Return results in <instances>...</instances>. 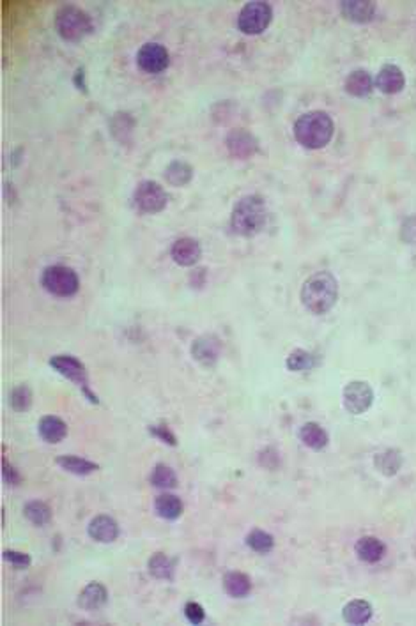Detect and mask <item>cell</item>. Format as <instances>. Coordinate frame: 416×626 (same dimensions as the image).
Here are the masks:
<instances>
[{
    "label": "cell",
    "mask_w": 416,
    "mask_h": 626,
    "mask_svg": "<svg viewBox=\"0 0 416 626\" xmlns=\"http://www.w3.org/2000/svg\"><path fill=\"white\" fill-rule=\"evenodd\" d=\"M339 298V284L329 271H319L305 280L301 287V301L308 312L322 315L335 306Z\"/></svg>",
    "instance_id": "6da1fadb"
},
{
    "label": "cell",
    "mask_w": 416,
    "mask_h": 626,
    "mask_svg": "<svg viewBox=\"0 0 416 626\" xmlns=\"http://www.w3.org/2000/svg\"><path fill=\"white\" fill-rule=\"evenodd\" d=\"M268 221L266 203L261 196L250 195L239 200L231 214L232 230L243 237L257 235L264 228Z\"/></svg>",
    "instance_id": "7a4b0ae2"
},
{
    "label": "cell",
    "mask_w": 416,
    "mask_h": 626,
    "mask_svg": "<svg viewBox=\"0 0 416 626\" xmlns=\"http://www.w3.org/2000/svg\"><path fill=\"white\" fill-rule=\"evenodd\" d=\"M333 121L326 112H308L294 124V137L303 147L322 149L333 137Z\"/></svg>",
    "instance_id": "3957f363"
},
{
    "label": "cell",
    "mask_w": 416,
    "mask_h": 626,
    "mask_svg": "<svg viewBox=\"0 0 416 626\" xmlns=\"http://www.w3.org/2000/svg\"><path fill=\"white\" fill-rule=\"evenodd\" d=\"M55 27L67 41H78L92 30V21L87 13L75 6H64L55 16Z\"/></svg>",
    "instance_id": "277c9868"
},
{
    "label": "cell",
    "mask_w": 416,
    "mask_h": 626,
    "mask_svg": "<svg viewBox=\"0 0 416 626\" xmlns=\"http://www.w3.org/2000/svg\"><path fill=\"white\" fill-rule=\"evenodd\" d=\"M41 284L50 294L57 298H70L80 289L78 274L67 266H50L43 271Z\"/></svg>",
    "instance_id": "5b68a950"
},
{
    "label": "cell",
    "mask_w": 416,
    "mask_h": 626,
    "mask_svg": "<svg viewBox=\"0 0 416 626\" xmlns=\"http://www.w3.org/2000/svg\"><path fill=\"white\" fill-rule=\"evenodd\" d=\"M271 16H273V11H271L270 4L266 2H250L246 4L241 9L238 18V27L239 30L245 32V34H261L268 28V25L271 23Z\"/></svg>",
    "instance_id": "8992f818"
},
{
    "label": "cell",
    "mask_w": 416,
    "mask_h": 626,
    "mask_svg": "<svg viewBox=\"0 0 416 626\" xmlns=\"http://www.w3.org/2000/svg\"><path fill=\"white\" fill-rule=\"evenodd\" d=\"M167 191L154 181H142L133 193V203L143 214L160 213L167 207Z\"/></svg>",
    "instance_id": "52a82bcc"
},
{
    "label": "cell",
    "mask_w": 416,
    "mask_h": 626,
    "mask_svg": "<svg viewBox=\"0 0 416 626\" xmlns=\"http://www.w3.org/2000/svg\"><path fill=\"white\" fill-rule=\"evenodd\" d=\"M50 367L55 371H59L60 375H64L66 379H70L73 384L80 386L82 391L85 393L89 400H92L94 403H98V398L91 393L89 389V379H87V370H85L84 364L78 359H75L73 356H66V354H60V356H53L50 359Z\"/></svg>",
    "instance_id": "ba28073f"
},
{
    "label": "cell",
    "mask_w": 416,
    "mask_h": 626,
    "mask_svg": "<svg viewBox=\"0 0 416 626\" xmlns=\"http://www.w3.org/2000/svg\"><path fill=\"white\" fill-rule=\"evenodd\" d=\"M372 402H374V391L365 381H353L344 389V407L354 416L367 413Z\"/></svg>",
    "instance_id": "9c48e42d"
},
{
    "label": "cell",
    "mask_w": 416,
    "mask_h": 626,
    "mask_svg": "<svg viewBox=\"0 0 416 626\" xmlns=\"http://www.w3.org/2000/svg\"><path fill=\"white\" fill-rule=\"evenodd\" d=\"M137 64L143 73L158 74L168 67V52L160 43H147L137 53Z\"/></svg>",
    "instance_id": "30bf717a"
},
{
    "label": "cell",
    "mask_w": 416,
    "mask_h": 626,
    "mask_svg": "<svg viewBox=\"0 0 416 626\" xmlns=\"http://www.w3.org/2000/svg\"><path fill=\"white\" fill-rule=\"evenodd\" d=\"M89 536L98 543H112L119 536V525L109 515H98L87 527Z\"/></svg>",
    "instance_id": "8fae6325"
},
{
    "label": "cell",
    "mask_w": 416,
    "mask_h": 626,
    "mask_svg": "<svg viewBox=\"0 0 416 626\" xmlns=\"http://www.w3.org/2000/svg\"><path fill=\"white\" fill-rule=\"evenodd\" d=\"M406 84V78L400 67L393 66V64H386L381 67V71L376 77V87L379 89L385 94H397L404 89Z\"/></svg>",
    "instance_id": "7c38bea8"
},
{
    "label": "cell",
    "mask_w": 416,
    "mask_h": 626,
    "mask_svg": "<svg viewBox=\"0 0 416 626\" xmlns=\"http://www.w3.org/2000/svg\"><path fill=\"white\" fill-rule=\"evenodd\" d=\"M172 259L182 267H192L200 259V245L192 237H181L172 245Z\"/></svg>",
    "instance_id": "4fadbf2b"
},
{
    "label": "cell",
    "mask_w": 416,
    "mask_h": 626,
    "mask_svg": "<svg viewBox=\"0 0 416 626\" xmlns=\"http://www.w3.org/2000/svg\"><path fill=\"white\" fill-rule=\"evenodd\" d=\"M192 354L204 367H213L220 356V340L214 336H200L193 342Z\"/></svg>",
    "instance_id": "5bb4252c"
},
{
    "label": "cell",
    "mask_w": 416,
    "mask_h": 626,
    "mask_svg": "<svg viewBox=\"0 0 416 626\" xmlns=\"http://www.w3.org/2000/svg\"><path fill=\"white\" fill-rule=\"evenodd\" d=\"M106 600H109V593L105 586L99 582H91L82 589L78 596V607L84 610H98L105 605Z\"/></svg>",
    "instance_id": "9a60e30c"
},
{
    "label": "cell",
    "mask_w": 416,
    "mask_h": 626,
    "mask_svg": "<svg viewBox=\"0 0 416 626\" xmlns=\"http://www.w3.org/2000/svg\"><path fill=\"white\" fill-rule=\"evenodd\" d=\"M38 428L43 441L50 442V445H57V442H60L62 439H66L67 435V425L57 416L41 418Z\"/></svg>",
    "instance_id": "2e32d148"
},
{
    "label": "cell",
    "mask_w": 416,
    "mask_h": 626,
    "mask_svg": "<svg viewBox=\"0 0 416 626\" xmlns=\"http://www.w3.org/2000/svg\"><path fill=\"white\" fill-rule=\"evenodd\" d=\"M356 554L361 561L365 563H378L385 557L386 547L381 540H378L376 536H363V538L358 540L356 543Z\"/></svg>",
    "instance_id": "e0dca14e"
},
{
    "label": "cell",
    "mask_w": 416,
    "mask_h": 626,
    "mask_svg": "<svg viewBox=\"0 0 416 626\" xmlns=\"http://www.w3.org/2000/svg\"><path fill=\"white\" fill-rule=\"evenodd\" d=\"M342 13L344 16L349 18V20L356 21V23H365V21H371L376 14V4L368 2V0H349V2H342Z\"/></svg>",
    "instance_id": "ac0fdd59"
},
{
    "label": "cell",
    "mask_w": 416,
    "mask_h": 626,
    "mask_svg": "<svg viewBox=\"0 0 416 626\" xmlns=\"http://www.w3.org/2000/svg\"><path fill=\"white\" fill-rule=\"evenodd\" d=\"M224 589L232 598H243L252 589V582H250L248 575L239 574V571H229L224 577Z\"/></svg>",
    "instance_id": "d6986e66"
},
{
    "label": "cell",
    "mask_w": 416,
    "mask_h": 626,
    "mask_svg": "<svg viewBox=\"0 0 416 626\" xmlns=\"http://www.w3.org/2000/svg\"><path fill=\"white\" fill-rule=\"evenodd\" d=\"M342 617L349 625H365L372 617L371 603L365 600H353L344 607Z\"/></svg>",
    "instance_id": "ffe728a7"
},
{
    "label": "cell",
    "mask_w": 416,
    "mask_h": 626,
    "mask_svg": "<svg viewBox=\"0 0 416 626\" xmlns=\"http://www.w3.org/2000/svg\"><path fill=\"white\" fill-rule=\"evenodd\" d=\"M372 87H374V80H372V77L365 69L353 71L346 80V91L349 94L356 96V98L367 96L372 91Z\"/></svg>",
    "instance_id": "44dd1931"
},
{
    "label": "cell",
    "mask_w": 416,
    "mask_h": 626,
    "mask_svg": "<svg viewBox=\"0 0 416 626\" xmlns=\"http://www.w3.org/2000/svg\"><path fill=\"white\" fill-rule=\"evenodd\" d=\"M300 439L303 441V445L315 449V452L326 448L329 441L328 434L317 423H305L300 430Z\"/></svg>",
    "instance_id": "7402d4cb"
},
{
    "label": "cell",
    "mask_w": 416,
    "mask_h": 626,
    "mask_svg": "<svg viewBox=\"0 0 416 626\" xmlns=\"http://www.w3.org/2000/svg\"><path fill=\"white\" fill-rule=\"evenodd\" d=\"M154 510L160 517L167 518V520H175L182 513V503L179 497L172 496V493H161L154 501Z\"/></svg>",
    "instance_id": "603a6c76"
},
{
    "label": "cell",
    "mask_w": 416,
    "mask_h": 626,
    "mask_svg": "<svg viewBox=\"0 0 416 626\" xmlns=\"http://www.w3.org/2000/svg\"><path fill=\"white\" fill-rule=\"evenodd\" d=\"M227 145L229 151L239 157H248L256 151V140L252 138V135L245 133V131H234L229 135Z\"/></svg>",
    "instance_id": "cb8c5ba5"
},
{
    "label": "cell",
    "mask_w": 416,
    "mask_h": 626,
    "mask_svg": "<svg viewBox=\"0 0 416 626\" xmlns=\"http://www.w3.org/2000/svg\"><path fill=\"white\" fill-rule=\"evenodd\" d=\"M55 462L59 464L64 471L71 472V474H77V476H87V474H91V472L99 469L98 464L89 462V460L80 459V457H73V455L59 457Z\"/></svg>",
    "instance_id": "d4e9b609"
},
{
    "label": "cell",
    "mask_w": 416,
    "mask_h": 626,
    "mask_svg": "<svg viewBox=\"0 0 416 626\" xmlns=\"http://www.w3.org/2000/svg\"><path fill=\"white\" fill-rule=\"evenodd\" d=\"M193 170L188 163L185 161H172L167 168H165V179L167 182H170L172 186H185L192 181Z\"/></svg>",
    "instance_id": "484cf974"
},
{
    "label": "cell",
    "mask_w": 416,
    "mask_h": 626,
    "mask_svg": "<svg viewBox=\"0 0 416 626\" xmlns=\"http://www.w3.org/2000/svg\"><path fill=\"white\" fill-rule=\"evenodd\" d=\"M147 566H149V574L153 575L154 579H160V581H172V577H174V563L161 552L154 554V556L149 559V564H147Z\"/></svg>",
    "instance_id": "4316f807"
},
{
    "label": "cell",
    "mask_w": 416,
    "mask_h": 626,
    "mask_svg": "<svg viewBox=\"0 0 416 626\" xmlns=\"http://www.w3.org/2000/svg\"><path fill=\"white\" fill-rule=\"evenodd\" d=\"M23 513L28 522H32L34 525H39V527L48 524L50 518H52V511H50L48 504L41 503V501H32V503L25 504Z\"/></svg>",
    "instance_id": "83f0119b"
},
{
    "label": "cell",
    "mask_w": 416,
    "mask_h": 626,
    "mask_svg": "<svg viewBox=\"0 0 416 626\" xmlns=\"http://www.w3.org/2000/svg\"><path fill=\"white\" fill-rule=\"evenodd\" d=\"M149 481L156 488H174L177 485V476L172 471V467L165 466V464H158L153 472H150Z\"/></svg>",
    "instance_id": "f1b7e54d"
},
{
    "label": "cell",
    "mask_w": 416,
    "mask_h": 626,
    "mask_svg": "<svg viewBox=\"0 0 416 626\" xmlns=\"http://www.w3.org/2000/svg\"><path fill=\"white\" fill-rule=\"evenodd\" d=\"M246 543H248L250 549L257 554H268L271 552V549L275 547L273 536L268 535L266 531H261V529H253V531L246 536Z\"/></svg>",
    "instance_id": "f546056e"
},
{
    "label": "cell",
    "mask_w": 416,
    "mask_h": 626,
    "mask_svg": "<svg viewBox=\"0 0 416 626\" xmlns=\"http://www.w3.org/2000/svg\"><path fill=\"white\" fill-rule=\"evenodd\" d=\"M314 356L310 352L303 349H296L289 357H287L285 364L290 371H305L308 368L314 367Z\"/></svg>",
    "instance_id": "4dcf8cb0"
},
{
    "label": "cell",
    "mask_w": 416,
    "mask_h": 626,
    "mask_svg": "<svg viewBox=\"0 0 416 626\" xmlns=\"http://www.w3.org/2000/svg\"><path fill=\"white\" fill-rule=\"evenodd\" d=\"M376 466H378V469L381 471L383 474L386 476L395 474L400 467V455L397 452H393V449L392 452L381 453V455L376 457Z\"/></svg>",
    "instance_id": "1f68e13d"
},
{
    "label": "cell",
    "mask_w": 416,
    "mask_h": 626,
    "mask_svg": "<svg viewBox=\"0 0 416 626\" xmlns=\"http://www.w3.org/2000/svg\"><path fill=\"white\" fill-rule=\"evenodd\" d=\"M31 403H32L31 389H28L27 386H18V388L13 391V395H11V406H13L16 410H20V413H23V410H27L28 407H31Z\"/></svg>",
    "instance_id": "d6a6232c"
},
{
    "label": "cell",
    "mask_w": 416,
    "mask_h": 626,
    "mask_svg": "<svg viewBox=\"0 0 416 626\" xmlns=\"http://www.w3.org/2000/svg\"><path fill=\"white\" fill-rule=\"evenodd\" d=\"M2 557L7 561V563L13 564L14 568H21V570H23V568L31 566V557L23 552H16V550H4Z\"/></svg>",
    "instance_id": "836d02e7"
},
{
    "label": "cell",
    "mask_w": 416,
    "mask_h": 626,
    "mask_svg": "<svg viewBox=\"0 0 416 626\" xmlns=\"http://www.w3.org/2000/svg\"><path fill=\"white\" fill-rule=\"evenodd\" d=\"M185 616L192 625H200L204 621V617H206V613H204V609L197 602H190L185 607Z\"/></svg>",
    "instance_id": "e575fe53"
},
{
    "label": "cell",
    "mask_w": 416,
    "mask_h": 626,
    "mask_svg": "<svg viewBox=\"0 0 416 626\" xmlns=\"http://www.w3.org/2000/svg\"><path fill=\"white\" fill-rule=\"evenodd\" d=\"M150 434H153L154 437L161 439V441L167 442V445H170V446L177 445V439H175V435L172 434L167 427H150Z\"/></svg>",
    "instance_id": "d590c367"
},
{
    "label": "cell",
    "mask_w": 416,
    "mask_h": 626,
    "mask_svg": "<svg viewBox=\"0 0 416 626\" xmlns=\"http://www.w3.org/2000/svg\"><path fill=\"white\" fill-rule=\"evenodd\" d=\"M2 476L7 485H18L20 483V474H18V471L6 459L2 460Z\"/></svg>",
    "instance_id": "8d00e7d4"
}]
</instances>
